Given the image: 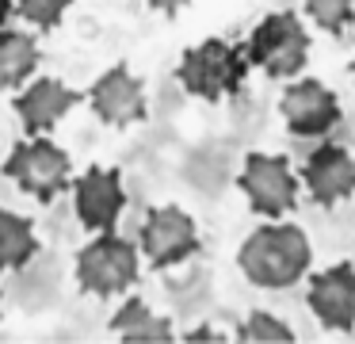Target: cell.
Instances as JSON below:
<instances>
[{
	"label": "cell",
	"mask_w": 355,
	"mask_h": 344,
	"mask_svg": "<svg viewBox=\"0 0 355 344\" xmlns=\"http://www.w3.org/2000/svg\"><path fill=\"white\" fill-rule=\"evenodd\" d=\"M309 260H313V249H309V237L302 234L294 222H271V226H260L245 237L237 252V264L256 287H291L306 275Z\"/></svg>",
	"instance_id": "1"
},
{
	"label": "cell",
	"mask_w": 355,
	"mask_h": 344,
	"mask_svg": "<svg viewBox=\"0 0 355 344\" xmlns=\"http://www.w3.org/2000/svg\"><path fill=\"white\" fill-rule=\"evenodd\" d=\"M248 50L245 42H225V38H207L199 46H187L184 58L176 65V76L184 84V92L199 99H225L237 96L241 84H245L248 73Z\"/></svg>",
	"instance_id": "2"
},
{
	"label": "cell",
	"mask_w": 355,
	"mask_h": 344,
	"mask_svg": "<svg viewBox=\"0 0 355 344\" xmlns=\"http://www.w3.org/2000/svg\"><path fill=\"white\" fill-rule=\"evenodd\" d=\"M245 50H248V61H252L256 69H263L268 76L283 81V76L302 73L306 54H309V35H306L298 15L286 8V12L263 15V19L248 31Z\"/></svg>",
	"instance_id": "3"
},
{
	"label": "cell",
	"mask_w": 355,
	"mask_h": 344,
	"mask_svg": "<svg viewBox=\"0 0 355 344\" xmlns=\"http://www.w3.org/2000/svg\"><path fill=\"white\" fill-rule=\"evenodd\" d=\"M141 245V241H138ZM138 245L130 237H119L115 229L100 234L77 252V283L80 290L96 298H111L119 290L134 287L138 279Z\"/></svg>",
	"instance_id": "4"
},
{
	"label": "cell",
	"mask_w": 355,
	"mask_h": 344,
	"mask_svg": "<svg viewBox=\"0 0 355 344\" xmlns=\"http://www.w3.org/2000/svg\"><path fill=\"white\" fill-rule=\"evenodd\" d=\"M69 172H73L69 153L58 142H50L46 134H31L24 142H16L8 161H4V176L16 180L27 195L42 199V203H50L62 188H69Z\"/></svg>",
	"instance_id": "5"
},
{
	"label": "cell",
	"mask_w": 355,
	"mask_h": 344,
	"mask_svg": "<svg viewBox=\"0 0 355 344\" xmlns=\"http://www.w3.org/2000/svg\"><path fill=\"white\" fill-rule=\"evenodd\" d=\"M237 188L248 195L256 214H286L298 203V180L283 153H248Z\"/></svg>",
	"instance_id": "6"
},
{
	"label": "cell",
	"mask_w": 355,
	"mask_h": 344,
	"mask_svg": "<svg viewBox=\"0 0 355 344\" xmlns=\"http://www.w3.org/2000/svg\"><path fill=\"white\" fill-rule=\"evenodd\" d=\"M138 241L153 268H172L199 249V226L184 206H153Z\"/></svg>",
	"instance_id": "7"
},
{
	"label": "cell",
	"mask_w": 355,
	"mask_h": 344,
	"mask_svg": "<svg viewBox=\"0 0 355 344\" xmlns=\"http://www.w3.org/2000/svg\"><path fill=\"white\" fill-rule=\"evenodd\" d=\"M88 104H92L96 119L107 122V126H130V122H141L149 115L146 84H141V76H134L123 61L111 65L103 76L92 81V88H88Z\"/></svg>",
	"instance_id": "8"
},
{
	"label": "cell",
	"mask_w": 355,
	"mask_h": 344,
	"mask_svg": "<svg viewBox=\"0 0 355 344\" xmlns=\"http://www.w3.org/2000/svg\"><path fill=\"white\" fill-rule=\"evenodd\" d=\"M73 199H77V214L88 229L107 234L115 229L119 214L126 206V191H123V172L119 168H103L92 165L85 176L73 180Z\"/></svg>",
	"instance_id": "9"
},
{
	"label": "cell",
	"mask_w": 355,
	"mask_h": 344,
	"mask_svg": "<svg viewBox=\"0 0 355 344\" xmlns=\"http://www.w3.org/2000/svg\"><path fill=\"white\" fill-rule=\"evenodd\" d=\"M279 115L286 119V126L298 138L324 134L340 122V104L336 92L321 81H294L286 84V92L279 96Z\"/></svg>",
	"instance_id": "10"
},
{
	"label": "cell",
	"mask_w": 355,
	"mask_h": 344,
	"mask_svg": "<svg viewBox=\"0 0 355 344\" xmlns=\"http://www.w3.org/2000/svg\"><path fill=\"white\" fill-rule=\"evenodd\" d=\"M309 310L332 333H352L355 329V268L336 264L324 268L309 279Z\"/></svg>",
	"instance_id": "11"
},
{
	"label": "cell",
	"mask_w": 355,
	"mask_h": 344,
	"mask_svg": "<svg viewBox=\"0 0 355 344\" xmlns=\"http://www.w3.org/2000/svg\"><path fill=\"white\" fill-rule=\"evenodd\" d=\"M302 180H306L313 203L321 206H336L340 199L355 195V157L344 149V145H317L309 153L306 168H302Z\"/></svg>",
	"instance_id": "12"
},
{
	"label": "cell",
	"mask_w": 355,
	"mask_h": 344,
	"mask_svg": "<svg viewBox=\"0 0 355 344\" xmlns=\"http://www.w3.org/2000/svg\"><path fill=\"white\" fill-rule=\"evenodd\" d=\"M85 96L88 92H73L69 84H62L58 76H39V81H31L16 96V111H19V119H24L27 134H46V130H54V122L62 119L65 111H73Z\"/></svg>",
	"instance_id": "13"
},
{
	"label": "cell",
	"mask_w": 355,
	"mask_h": 344,
	"mask_svg": "<svg viewBox=\"0 0 355 344\" xmlns=\"http://www.w3.org/2000/svg\"><path fill=\"white\" fill-rule=\"evenodd\" d=\"M111 333H119V341H130V344H161V341H176L172 336V321L153 313L141 298H130L115 310V318L107 321Z\"/></svg>",
	"instance_id": "14"
},
{
	"label": "cell",
	"mask_w": 355,
	"mask_h": 344,
	"mask_svg": "<svg viewBox=\"0 0 355 344\" xmlns=\"http://www.w3.org/2000/svg\"><path fill=\"white\" fill-rule=\"evenodd\" d=\"M39 65V42L27 31H0V88L16 92Z\"/></svg>",
	"instance_id": "15"
},
{
	"label": "cell",
	"mask_w": 355,
	"mask_h": 344,
	"mask_svg": "<svg viewBox=\"0 0 355 344\" xmlns=\"http://www.w3.org/2000/svg\"><path fill=\"white\" fill-rule=\"evenodd\" d=\"M35 252H39V237H35L31 218L12 214V211L0 206V272H8V268H24Z\"/></svg>",
	"instance_id": "16"
},
{
	"label": "cell",
	"mask_w": 355,
	"mask_h": 344,
	"mask_svg": "<svg viewBox=\"0 0 355 344\" xmlns=\"http://www.w3.org/2000/svg\"><path fill=\"white\" fill-rule=\"evenodd\" d=\"M237 341H279V344L286 341V344H291V341H294V329L286 325V321H279L275 313L256 310V313H248V318L241 321Z\"/></svg>",
	"instance_id": "17"
},
{
	"label": "cell",
	"mask_w": 355,
	"mask_h": 344,
	"mask_svg": "<svg viewBox=\"0 0 355 344\" xmlns=\"http://www.w3.org/2000/svg\"><path fill=\"white\" fill-rule=\"evenodd\" d=\"M306 12L321 31H340L352 23L355 0H306Z\"/></svg>",
	"instance_id": "18"
},
{
	"label": "cell",
	"mask_w": 355,
	"mask_h": 344,
	"mask_svg": "<svg viewBox=\"0 0 355 344\" xmlns=\"http://www.w3.org/2000/svg\"><path fill=\"white\" fill-rule=\"evenodd\" d=\"M69 4L73 0H16V12L24 15L27 23H35L39 31H54Z\"/></svg>",
	"instance_id": "19"
},
{
	"label": "cell",
	"mask_w": 355,
	"mask_h": 344,
	"mask_svg": "<svg viewBox=\"0 0 355 344\" xmlns=\"http://www.w3.org/2000/svg\"><path fill=\"white\" fill-rule=\"evenodd\" d=\"M184 341H191V344L195 341H225V333H218V329H210V325H195Z\"/></svg>",
	"instance_id": "20"
},
{
	"label": "cell",
	"mask_w": 355,
	"mask_h": 344,
	"mask_svg": "<svg viewBox=\"0 0 355 344\" xmlns=\"http://www.w3.org/2000/svg\"><path fill=\"white\" fill-rule=\"evenodd\" d=\"M184 4L187 0H149V8H157V12H164V15H176Z\"/></svg>",
	"instance_id": "21"
},
{
	"label": "cell",
	"mask_w": 355,
	"mask_h": 344,
	"mask_svg": "<svg viewBox=\"0 0 355 344\" xmlns=\"http://www.w3.org/2000/svg\"><path fill=\"white\" fill-rule=\"evenodd\" d=\"M8 19H12V0H0V31L8 27Z\"/></svg>",
	"instance_id": "22"
},
{
	"label": "cell",
	"mask_w": 355,
	"mask_h": 344,
	"mask_svg": "<svg viewBox=\"0 0 355 344\" xmlns=\"http://www.w3.org/2000/svg\"><path fill=\"white\" fill-rule=\"evenodd\" d=\"M352 73H355V61H352Z\"/></svg>",
	"instance_id": "23"
}]
</instances>
